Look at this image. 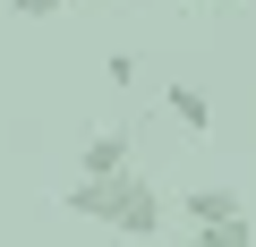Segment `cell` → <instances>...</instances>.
<instances>
[{"label":"cell","instance_id":"6da1fadb","mask_svg":"<svg viewBox=\"0 0 256 247\" xmlns=\"http://www.w3.org/2000/svg\"><path fill=\"white\" fill-rule=\"evenodd\" d=\"M68 213H86V222H102V230H120V239H137V247L162 239V188H154L137 162L111 171V179H68Z\"/></svg>","mask_w":256,"mask_h":247},{"label":"cell","instance_id":"7a4b0ae2","mask_svg":"<svg viewBox=\"0 0 256 247\" xmlns=\"http://www.w3.org/2000/svg\"><path fill=\"white\" fill-rule=\"evenodd\" d=\"M111 171H128V128H94L77 154V179H111Z\"/></svg>","mask_w":256,"mask_h":247},{"label":"cell","instance_id":"3957f363","mask_svg":"<svg viewBox=\"0 0 256 247\" xmlns=\"http://www.w3.org/2000/svg\"><path fill=\"white\" fill-rule=\"evenodd\" d=\"M230 213H248V196H239V188H222V179L188 188V230H196V222H230Z\"/></svg>","mask_w":256,"mask_h":247},{"label":"cell","instance_id":"277c9868","mask_svg":"<svg viewBox=\"0 0 256 247\" xmlns=\"http://www.w3.org/2000/svg\"><path fill=\"white\" fill-rule=\"evenodd\" d=\"M171 119H180V128H196V137H205V128H214V102H205L196 85H171Z\"/></svg>","mask_w":256,"mask_h":247},{"label":"cell","instance_id":"5b68a950","mask_svg":"<svg viewBox=\"0 0 256 247\" xmlns=\"http://www.w3.org/2000/svg\"><path fill=\"white\" fill-rule=\"evenodd\" d=\"M196 247H256V230H248V213H230V222H196Z\"/></svg>","mask_w":256,"mask_h":247},{"label":"cell","instance_id":"8992f818","mask_svg":"<svg viewBox=\"0 0 256 247\" xmlns=\"http://www.w3.org/2000/svg\"><path fill=\"white\" fill-rule=\"evenodd\" d=\"M9 9H18L26 26H43V17H60V9H68V0H9Z\"/></svg>","mask_w":256,"mask_h":247}]
</instances>
